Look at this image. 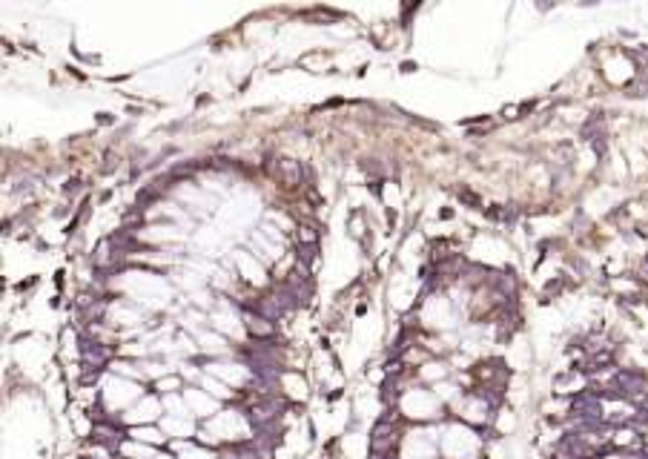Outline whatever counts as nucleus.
Instances as JSON below:
<instances>
[{
  "label": "nucleus",
  "instance_id": "obj_1",
  "mask_svg": "<svg viewBox=\"0 0 648 459\" xmlns=\"http://www.w3.org/2000/svg\"><path fill=\"white\" fill-rule=\"evenodd\" d=\"M488 448V431L473 428V425H466L453 416H448L439 425V457L443 459H485Z\"/></svg>",
  "mask_w": 648,
  "mask_h": 459
},
{
  "label": "nucleus",
  "instance_id": "obj_2",
  "mask_svg": "<svg viewBox=\"0 0 648 459\" xmlns=\"http://www.w3.org/2000/svg\"><path fill=\"white\" fill-rule=\"evenodd\" d=\"M169 451L178 459H219V451L204 445L201 439H181V443H169Z\"/></svg>",
  "mask_w": 648,
  "mask_h": 459
},
{
  "label": "nucleus",
  "instance_id": "obj_3",
  "mask_svg": "<svg viewBox=\"0 0 648 459\" xmlns=\"http://www.w3.org/2000/svg\"><path fill=\"white\" fill-rule=\"evenodd\" d=\"M597 459H634V457H632V454L614 451V448H605L603 454H597Z\"/></svg>",
  "mask_w": 648,
  "mask_h": 459
},
{
  "label": "nucleus",
  "instance_id": "obj_4",
  "mask_svg": "<svg viewBox=\"0 0 648 459\" xmlns=\"http://www.w3.org/2000/svg\"><path fill=\"white\" fill-rule=\"evenodd\" d=\"M155 459H178V457L169 451V448H164V451H158V457H155Z\"/></svg>",
  "mask_w": 648,
  "mask_h": 459
}]
</instances>
